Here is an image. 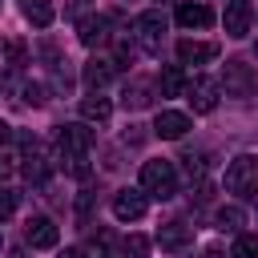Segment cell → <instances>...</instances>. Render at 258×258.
Segmentation results:
<instances>
[{
	"label": "cell",
	"instance_id": "6da1fadb",
	"mask_svg": "<svg viewBox=\"0 0 258 258\" xmlns=\"http://www.w3.org/2000/svg\"><path fill=\"white\" fill-rule=\"evenodd\" d=\"M141 194H149V198H157V202H165V198H173L177 194V173H173V161H145L141 165Z\"/></svg>",
	"mask_w": 258,
	"mask_h": 258
},
{
	"label": "cell",
	"instance_id": "7a4b0ae2",
	"mask_svg": "<svg viewBox=\"0 0 258 258\" xmlns=\"http://www.w3.org/2000/svg\"><path fill=\"white\" fill-rule=\"evenodd\" d=\"M226 189L230 194H242V198H250L258 189V157L254 153H238L226 165Z\"/></svg>",
	"mask_w": 258,
	"mask_h": 258
},
{
	"label": "cell",
	"instance_id": "3957f363",
	"mask_svg": "<svg viewBox=\"0 0 258 258\" xmlns=\"http://www.w3.org/2000/svg\"><path fill=\"white\" fill-rule=\"evenodd\" d=\"M222 89H226V97H238V101H246V97H254V69L246 64V60H226L222 64V81H218Z\"/></svg>",
	"mask_w": 258,
	"mask_h": 258
},
{
	"label": "cell",
	"instance_id": "277c9868",
	"mask_svg": "<svg viewBox=\"0 0 258 258\" xmlns=\"http://www.w3.org/2000/svg\"><path fill=\"white\" fill-rule=\"evenodd\" d=\"M56 145H60V153H69V157H85V153L93 149V129H89L85 121L60 125V133H56Z\"/></svg>",
	"mask_w": 258,
	"mask_h": 258
},
{
	"label": "cell",
	"instance_id": "5b68a950",
	"mask_svg": "<svg viewBox=\"0 0 258 258\" xmlns=\"http://www.w3.org/2000/svg\"><path fill=\"white\" fill-rule=\"evenodd\" d=\"M133 28H137V40H141L145 52H157L161 48V36H165V16L161 12H141L133 20Z\"/></svg>",
	"mask_w": 258,
	"mask_h": 258
},
{
	"label": "cell",
	"instance_id": "8992f818",
	"mask_svg": "<svg viewBox=\"0 0 258 258\" xmlns=\"http://www.w3.org/2000/svg\"><path fill=\"white\" fill-rule=\"evenodd\" d=\"M218 44L214 40H177V64H210V60H218Z\"/></svg>",
	"mask_w": 258,
	"mask_h": 258
},
{
	"label": "cell",
	"instance_id": "52a82bcc",
	"mask_svg": "<svg viewBox=\"0 0 258 258\" xmlns=\"http://www.w3.org/2000/svg\"><path fill=\"white\" fill-rule=\"evenodd\" d=\"M185 101H189L194 113H214L218 109V85L206 81V77H198V81L185 85Z\"/></svg>",
	"mask_w": 258,
	"mask_h": 258
},
{
	"label": "cell",
	"instance_id": "ba28073f",
	"mask_svg": "<svg viewBox=\"0 0 258 258\" xmlns=\"http://www.w3.org/2000/svg\"><path fill=\"white\" fill-rule=\"evenodd\" d=\"M145 210H149V202L141 189H117V198H113L117 222H137V218H145Z\"/></svg>",
	"mask_w": 258,
	"mask_h": 258
},
{
	"label": "cell",
	"instance_id": "9c48e42d",
	"mask_svg": "<svg viewBox=\"0 0 258 258\" xmlns=\"http://www.w3.org/2000/svg\"><path fill=\"white\" fill-rule=\"evenodd\" d=\"M24 238H28V246H32V250H52V246L60 242V230H56V222H52V218H28Z\"/></svg>",
	"mask_w": 258,
	"mask_h": 258
},
{
	"label": "cell",
	"instance_id": "30bf717a",
	"mask_svg": "<svg viewBox=\"0 0 258 258\" xmlns=\"http://www.w3.org/2000/svg\"><path fill=\"white\" fill-rule=\"evenodd\" d=\"M250 4L246 0H230L226 4V12H222V24H226V36H234V40H242L246 32H250Z\"/></svg>",
	"mask_w": 258,
	"mask_h": 258
},
{
	"label": "cell",
	"instance_id": "8fae6325",
	"mask_svg": "<svg viewBox=\"0 0 258 258\" xmlns=\"http://www.w3.org/2000/svg\"><path fill=\"white\" fill-rule=\"evenodd\" d=\"M153 133H157V137H165V141H177V137H185V133H189V117H185V113H177V109H161V113H157V121H153Z\"/></svg>",
	"mask_w": 258,
	"mask_h": 258
},
{
	"label": "cell",
	"instance_id": "7c38bea8",
	"mask_svg": "<svg viewBox=\"0 0 258 258\" xmlns=\"http://www.w3.org/2000/svg\"><path fill=\"white\" fill-rule=\"evenodd\" d=\"M177 24L181 28H210L214 24V8H206V4H177Z\"/></svg>",
	"mask_w": 258,
	"mask_h": 258
},
{
	"label": "cell",
	"instance_id": "4fadbf2b",
	"mask_svg": "<svg viewBox=\"0 0 258 258\" xmlns=\"http://www.w3.org/2000/svg\"><path fill=\"white\" fill-rule=\"evenodd\" d=\"M85 85H93V89H101V85H109V77H113V60L109 56H93V60H85Z\"/></svg>",
	"mask_w": 258,
	"mask_h": 258
},
{
	"label": "cell",
	"instance_id": "5bb4252c",
	"mask_svg": "<svg viewBox=\"0 0 258 258\" xmlns=\"http://www.w3.org/2000/svg\"><path fill=\"white\" fill-rule=\"evenodd\" d=\"M52 16H56L52 0H24V20H28L32 28H48Z\"/></svg>",
	"mask_w": 258,
	"mask_h": 258
},
{
	"label": "cell",
	"instance_id": "9a60e30c",
	"mask_svg": "<svg viewBox=\"0 0 258 258\" xmlns=\"http://www.w3.org/2000/svg\"><path fill=\"white\" fill-rule=\"evenodd\" d=\"M105 16H85L81 24H77V36H81V44H89V48H97L101 40H105Z\"/></svg>",
	"mask_w": 258,
	"mask_h": 258
},
{
	"label": "cell",
	"instance_id": "2e32d148",
	"mask_svg": "<svg viewBox=\"0 0 258 258\" xmlns=\"http://www.w3.org/2000/svg\"><path fill=\"white\" fill-rule=\"evenodd\" d=\"M157 89H161V97H177V93H185V73H181V64H165L161 77H157Z\"/></svg>",
	"mask_w": 258,
	"mask_h": 258
},
{
	"label": "cell",
	"instance_id": "e0dca14e",
	"mask_svg": "<svg viewBox=\"0 0 258 258\" xmlns=\"http://www.w3.org/2000/svg\"><path fill=\"white\" fill-rule=\"evenodd\" d=\"M109 113H113V105H109V97H101V93H93V97H85L81 101V117L85 121H109Z\"/></svg>",
	"mask_w": 258,
	"mask_h": 258
},
{
	"label": "cell",
	"instance_id": "ac0fdd59",
	"mask_svg": "<svg viewBox=\"0 0 258 258\" xmlns=\"http://www.w3.org/2000/svg\"><path fill=\"white\" fill-rule=\"evenodd\" d=\"M185 242H189V230H185L181 222H169V226L157 230V246H161V250H181Z\"/></svg>",
	"mask_w": 258,
	"mask_h": 258
},
{
	"label": "cell",
	"instance_id": "d6986e66",
	"mask_svg": "<svg viewBox=\"0 0 258 258\" xmlns=\"http://www.w3.org/2000/svg\"><path fill=\"white\" fill-rule=\"evenodd\" d=\"M242 222H246V214H242L238 206H222V210L214 214V226H218V230H238Z\"/></svg>",
	"mask_w": 258,
	"mask_h": 258
},
{
	"label": "cell",
	"instance_id": "ffe728a7",
	"mask_svg": "<svg viewBox=\"0 0 258 258\" xmlns=\"http://www.w3.org/2000/svg\"><path fill=\"white\" fill-rule=\"evenodd\" d=\"M234 258H258V234H238L234 238Z\"/></svg>",
	"mask_w": 258,
	"mask_h": 258
},
{
	"label": "cell",
	"instance_id": "44dd1931",
	"mask_svg": "<svg viewBox=\"0 0 258 258\" xmlns=\"http://www.w3.org/2000/svg\"><path fill=\"white\" fill-rule=\"evenodd\" d=\"M149 105V89L145 85H129L125 89V109H145Z\"/></svg>",
	"mask_w": 258,
	"mask_h": 258
},
{
	"label": "cell",
	"instance_id": "7402d4cb",
	"mask_svg": "<svg viewBox=\"0 0 258 258\" xmlns=\"http://www.w3.org/2000/svg\"><path fill=\"white\" fill-rule=\"evenodd\" d=\"M149 254V238L145 234H129L125 238V258H145Z\"/></svg>",
	"mask_w": 258,
	"mask_h": 258
},
{
	"label": "cell",
	"instance_id": "603a6c76",
	"mask_svg": "<svg viewBox=\"0 0 258 258\" xmlns=\"http://www.w3.org/2000/svg\"><path fill=\"white\" fill-rule=\"evenodd\" d=\"M44 85H24V105H44Z\"/></svg>",
	"mask_w": 258,
	"mask_h": 258
},
{
	"label": "cell",
	"instance_id": "cb8c5ba5",
	"mask_svg": "<svg viewBox=\"0 0 258 258\" xmlns=\"http://www.w3.org/2000/svg\"><path fill=\"white\" fill-rule=\"evenodd\" d=\"M12 210H16V194H12L8 185H0V218H8Z\"/></svg>",
	"mask_w": 258,
	"mask_h": 258
},
{
	"label": "cell",
	"instance_id": "d4e9b609",
	"mask_svg": "<svg viewBox=\"0 0 258 258\" xmlns=\"http://www.w3.org/2000/svg\"><path fill=\"white\" fill-rule=\"evenodd\" d=\"M4 177H12V157H8V153H0V181H4Z\"/></svg>",
	"mask_w": 258,
	"mask_h": 258
},
{
	"label": "cell",
	"instance_id": "484cf974",
	"mask_svg": "<svg viewBox=\"0 0 258 258\" xmlns=\"http://www.w3.org/2000/svg\"><path fill=\"white\" fill-rule=\"evenodd\" d=\"M8 141H12V125H8V121H0V149H4Z\"/></svg>",
	"mask_w": 258,
	"mask_h": 258
},
{
	"label": "cell",
	"instance_id": "4316f807",
	"mask_svg": "<svg viewBox=\"0 0 258 258\" xmlns=\"http://www.w3.org/2000/svg\"><path fill=\"white\" fill-rule=\"evenodd\" d=\"M60 258H89V254H85V250H77V246H73V250H64V254H60Z\"/></svg>",
	"mask_w": 258,
	"mask_h": 258
},
{
	"label": "cell",
	"instance_id": "83f0119b",
	"mask_svg": "<svg viewBox=\"0 0 258 258\" xmlns=\"http://www.w3.org/2000/svg\"><path fill=\"white\" fill-rule=\"evenodd\" d=\"M0 246H4V238H0Z\"/></svg>",
	"mask_w": 258,
	"mask_h": 258
}]
</instances>
